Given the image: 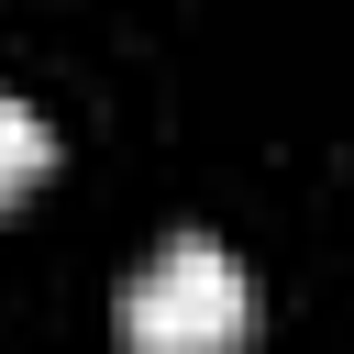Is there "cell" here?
<instances>
[{"instance_id": "6da1fadb", "label": "cell", "mask_w": 354, "mask_h": 354, "mask_svg": "<svg viewBox=\"0 0 354 354\" xmlns=\"http://www.w3.org/2000/svg\"><path fill=\"white\" fill-rule=\"evenodd\" d=\"M243 321H254V288H243V266L210 232L155 243L133 266V288H122V343L133 354H232Z\"/></svg>"}, {"instance_id": "7a4b0ae2", "label": "cell", "mask_w": 354, "mask_h": 354, "mask_svg": "<svg viewBox=\"0 0 354 354\" xmlns=\"http://www.w3.org/2000/svg\"><path fill=\"white\" fill-rule=\"evenodd\" d=\"M44 166H55V133H44V122H33V111L0 88V210H11V199H22Z\"/></svg>"}]
</instances>
